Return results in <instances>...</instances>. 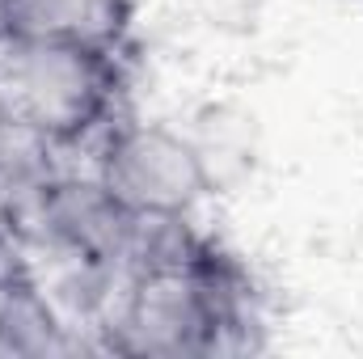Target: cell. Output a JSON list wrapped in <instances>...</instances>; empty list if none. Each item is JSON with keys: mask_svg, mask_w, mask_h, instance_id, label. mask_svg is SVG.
<instances>
[{"mask_svg": "<svg viewBox=\"0 0 363 359\" xmlns=\"http://www.w3.org/2000/svg\"><path fill=\"white\" fill-rule=\"evenodd\" d=\"M135 0H13L0 21V43H81L123 51L131 38Z\"/></svg>", "mask_w": 363, "mask_h": 359, "instance_id": "cell-3", "label": "cell"}, {"mask_svg": "<svg viewBox=\"0 0 363 359\" xmlns=\"http://www.w3.org/2000/svg\"><path fill=\"white\" fill-rule=\"evenodd\" d=\"M123 51L81 43H0V123L68 153L118 118Z\"/></svg>", "mask_w": 363, "mask_h": 359, "instance_id": "cell-1", "label": "cell"}, {"mask_svg": "<svg viewBox=\"0 0 363 359\" xmlns=\"http://www.w3.org/2000/svg\"><path fill=\"white\" fill-rule=\"evenodd\" d=\"M93 174L135 220H190L211 194L203 148L169 123L114 118L101 131Z\"/></svg>", "mask_w": 363, "mask_h": 359, "instance_id": "cell-2", "label": "cell"}, {"mask_svg": "<svg viewBox=\"0 0 363 359\" xmlns=\"http://www.w3.org/2000/svg\"><path fill=\"white\" fill-rule=\"evenodd\" d=\"M9 4H13V0H0V21H4V13H9Z\"/></svg>", "mask_w": 363, "mask_h": 359, "instance_id": "cell-4", "label": "cell"}]
</instances>
